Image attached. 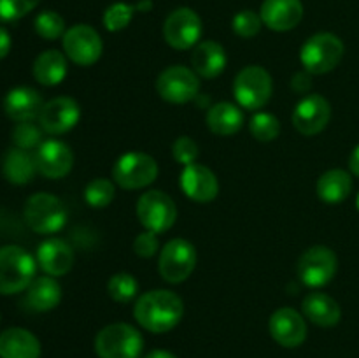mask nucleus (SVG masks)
I'll use <instances>...</instances> for the list:
<instances>
[{
  "mask_svg": "<svg viewBox=\"0 0 359 358\" xmlns=\"http://www.w3.org/2000/svg\"><path fill=\"white\" fill-rule=\"evenodd\" d=\"M182 314H184L182 298L168 290L147 291L140 295L133 307L137 323L153 333H165L177 326Z\"/></svg>",
  "mask_w": 359,
  "mask_h": 358,
  "instance_id": "obj_1",
  "label": "nucleus"
},
{
  "mask_svg": "<svg viewBox=\"0 0 359 358\" xmlns=\"http://www.w3.org/2000/svg\"><path fill=\"white\" fill-rule=\"evenodd\" d=\"M35 260L20 246L0 248V295H14L27 290L35 277Z\"/></svg>",
  "mask_w": 359,
  "mask_h": 358,
  "instance_id": "obj_2",
  "label": "nucleus"
},
{
  "mask_svg": "<svg viewBox=\"0 0 359 358\" xmlns=\"http://www.w3.org/2000/svg\"><path fill=\"white\" fill-rule=\"evenodd\" d=\"M142 347V336L128 323H112L95 337V351L100 358H139Z\"/></svg>",
  "mask_w": 359,
  "mask_h": 358,
  "instance_id": "obj_3",
  "label": "nucleus"
},
{
  "mask_svg": "<svg viewBox=\"0 0 359 358\" xmlns=\"http://www.w3.org/2000/svg\"><path fill=\"white\" fill-rule=\"evenodd\" d=\"M25 221L37 234H56L67 223L65 204L51 193H35L25 204Z\"/></svg>",
  "mask_w": 359,
  "mask_h": 358,
  "instance_id": "obj_4",
  "label": "nucleus"
},
{
  "mask_svg": "<svg viewBox=\"0 0 359 358\" xmlns=\"http://www.w3.org/2000/svg\"><path fill=\"white\" fill-rule=\"evenodd\" d=\"M344 56V42L337 35L321 32L302 46L300 60L309 74H326L335 69Z\"/></svg>",
  "mask_w": 359,
  "mask_h": 358,
  "instance_id": "obj_5",
  "label": "nucleus"
},
{
  "mask_svg": "<svg viewBox=\"0 0 359 358\" xmlns=\"http://www.w3.org/2000/svg\"><path fill=\"white\" fill-rule=\"evenodd\" d=\"M272 90V77L259 65L244 67L233 81V95L238 105L249 111H258L269 104Z\"/></svg>",
  "mask_w": 359,
  "mask_h": 358,
  "instance_id": "obj_6",
  "label": "nucleus"
},
{
  "mask_svg": "<svg viewBox=\"0 0 359 358\" xmlns=\"http://www.w3.org/2000/svg\"><path fill=\"white\" fill-rule=\"evenodd\" d=\"M158 178V164L153 157L140 151H130L112 167V179L125 190H139L149 186Z\"/></svg>",
  "mask_w": 359,
  "mask_h": 358,
  "instance_id": "obj_7",
  "label": "nucleus"
},
{
  "mask_svg": "<svg viewBox=\"0 0 359 358\" xmlns=\"http://www.w3.org/2000/svg\"><path fill=\"white\" fill-rule=\"evenodd\" d=\"M137 216L146 230L163 234L174 227L177 220V206L167 193L151 190L142 193L137 202Z\"/></svg>",
  "mask_w": 359,
  "mask_h": 358,
  "instance_id": "obj_8",
  "label": "nucleus"
},
{
  "mask_svg": "<svg viewBox=\"0 0 359 358\" xmlns=\"http://www.w3.org/2000/svg\"><path fill=\"white\" fill-rule=\"evenodd\" d=\"M195 267L196 249L186 239H172L161 249L158 269L167 283H182L191 276Z\"/></svg>",
  "mask_w": 359,
  "mask_h": 358,
  "instance_id": "obj_9",
  "label": "nucleus"
},
{
  "mask_svg": "<svg viewBox=\"0 0 359 358\" xmlns=\"http://www.w3.org/2000/svg\"><path fill=\"white\" fill-rule=\"evenodd\" d=\"M156 90L158 95L170 104H188L198 95L200 81L195 70L172 65L158 76Z\"/></svg>",
  "mask_w": 359,
  "mask_h": 358,
  "instance_id": "obj_10",
  "label": "nucleus"
},
{
  "mask_svg": "<svg viewBox=\"0 0 359 358\" xmlns=\"http://www.w3.org/2000/svg\"><path fill=\"white\" fill-rule=\"evenodd\" d=\"M65 56L79 67H90L98 62L104 51V44L95 28L90 25H74L63 35Z\"/></svg>",
  "mask_w": 359,
  "mask_h": 358,
  "instance_id": "obj_11",
  "label": "nucleus"
},
{
  "mask_svg": "<svg viewBox=\"0 0 359 358\" xmlns=\"http://www.w3.org/2000/svg\"><path fill=\"white\" fill-rule=\"evenodd\" d=\"M339 260L333 249L326 246H314L307 249L298 260V277L311 288H321L335 277Z\"/></svg>",
  "mask_w": 359,
  "mask_h": 358,
  "instance_id": "obj_12",
  "label": "nucleus"
},
{
  "mask_svg": "<svg viewBox=\"0 0 359 358\" xmlns=\"http://www.w3.org/2000/svg\"><path fill=\"white\" fill-rule=\"evenodd\" d=\"M163 37L174 49H191L202 37V20L189 7H179L165 20Z\"/></svg>",
  "mask_w": 359,
  "mask_h": 358,
  "instance_id": "obj_13",
  "label": "nucleus"
},
{
  "mask_svg": "<svg viewBox=\"0 0 359 358\" xmlns=\"http://www.w3.org/2000/svg\"><path fill=\"white\" fill-rule=\"evenodd\" d=\"M332 118V105L323 95H307L293 111V125L302 135H318Z\"/></svg>",
  "mask_w": 359,
  "mask_h": 358,
  "instance_id": "obj_14",
  "label": "nucleus"
},
{
  "mask_svg": "<svg viewBox=\"0 0 359 358\" xmlns=\"http://www.w3.org/2000/svg\"><path fill=\"white\" fill-rule=\"evenodd\" d=\"M81 118V107L74 98L56 97L46 102L39 114L41 128L49 135H62L70 132Z\"/></svg>",
  "mask_w": 359,
  "mask_h": 358,
  "instance_id": "obj_15",
  "label": "nucleus"
},
{
  "mask_svg": "<svg viewBox=\"0 0 359 358\" xmlns=\"http://www.w3.org/2000/svg\"><path fill=\"white\" fill-rule=\"evenodd\" d=\"M34 157L37 172H41L48 179H62L72 171L74 154L62 140H46L37 147Z\"/></svg>",
  "mask_w": 359,
  "mask_h": 358,
  "instance_id": "obj_16",
  "label": "nucleus"
},
{
  "mask_svg": "<svg viewBox=\"0 0 359 358\" xmlns=\"http://www.w3.org/2000/svg\"><path fill=\"white\" fill-rule=\"evenodd\" d=\"M273 340L284 347H298L307 339V323L298 311L280 307L272 314L269 323Z\"/></svg>",
  "mask_w": 359,
  "mask_h": 358,
  "instance_id": "obj_17",
  "label": "nucleus"
},
{
  "mask_svg": "<svg viewBox=\"0 0 359 358\" xmlns=\"http://www.w3.org/2000/svg\"><path fill=\"white\" fill-rule=\"evenodd\" d=\"M179 185H181L186 197L195 200V202H210L219 193V183H217L214 172L207 168L205 165L196 164V161L182 168Z\"/></svg>",
  "mask_w": 359,
  "mask_h": 358,
  "instance_id": "obj_18",
  "label": "nucleus"
},
{
  "mask_svg": "<svg viewBox=\"0 0 359 358\" xmlns=\"http://www.w3.org/2000/svg\"><path fill=\"white\" fill-rule=\"evenodd\" d=\"M259 16L270 30L287 32L302 21L304 6L300 0H265Z\"/></svg>",
  "mask_w": 359,
  "mask_h": 358,
  "instance_id": "obj_19",
  "label": "nucleus"
},
{
  "mask_svg": "<svg viewBox=\"0 0 359 358\" xmlns=\"http://www.w3.org/2000/svg\"><path fill=\"white\" fill-rule=\"evenodd\" d=\"M42 107H44V102H42L41 93L28 86L13 88L4 98V111L16 123L34 121L35 118H39Z\"/></svg>",
  "mask_w": 359,
  "mask_h": 358,
  "instance_id": "obj_20",
  "label": "nucleus"
},
{
  "mask_svg": "<svg viewBox=\"0 0 359 358\" xmlns=\"http://www.w3.org/2000/svg\"><path fill=\"white\" fill-rule=\"evenodd\" d=\"M37 263L48 276H65L74 265V251L62 239H46L37 249Z\"/></svg>",
  "mask_w": 359,
  "mask_h": 358,
  "instance_id": "obj_21",
  "label": "nucleus"
},
{
  "mask_svg": "<svg viewBox=\"0 0 359 358\" xmlns=\"http://www.w3.org/2000/svg\"><path fill=\"white\" fill-rule=\"evenodd\" d=\"M0 358H41V343L28 330L7 329L0 333Z\"/></svg>",
  "mask_w": 359,
  "mask_h": 358,
  "instance_id": "obj_22",
  "label": "nucleus"
},
{
  "mask_svg": "<svg viewBox=\"0 0 359 358\" xmlns=\"http://www.w3.org/2000/svg\"><path fill=\"white\" fill-rule=\"evenodd\" d=\"M191 65L198 76L214 79L226 67V51L216 41H203L196 44L191 55Z\"/></svg>",
  "mask_w": 359,
  "mask_h": 358,
  "instance_id": "obj_23",
  "label": "nucleus"
},
{
  "mask_svg": "<svg viewBox=\"0 0 359 358\" xmlns=\"http://www.w3.org/2000/svg\"><path fill=\"white\" fill-rule=\"evenodd\" d=\"M302 311L318 326H335L342 318L340 305L337 304L335 298L330 295L321 293V291H312L302 302Z\"/></svg>",
  "mask_w": 359,
  "mask_h": 358,
  "instance_id": "obj_24",
  "label": "nucleus"
},
{
  "mask_svg": "<svg viewBox=\"0 0 359 358\" xmlns=\"http://www.w3.org/2000/svg\"><path fill=\"white\" fill-rule=\"evenodd\" d=\"M60 300H62V286L53 276L35 277L30 286L27 288L25 304L32 311H51L60 304Z\"/></svg>",
  "mask_w": 359,
  "mask_h": 358,
  "instance_id": "obj_25",
  "label": "nucleus"
},
{
  "mask_svg": "<svg viewBox=\"0 0 359 358\" xmlns=\"http://www.w3.org/2000/svg\"><path fill=\"white\" fill-rule=\"evenodd\" d=\"M37 172L35 157L20 147H11L2 158V174L13 185H28Z\"/></svg>",
  "mask_w": 359,
  "mask_h": 358,
  "instance_id": "obj_26",
  "label": "nucleus"
},
{
  "mask_svg": "<svg viewBox=\"0 0 359 358\" xmlns=\"http://www.w3.org/2000/svg\"><path fill=\"white\" fill-rule=\"evenodd\" d=\"M242 125H244V112L231 102H219L207 112V126L216 135H233L242 128Z\"/></svg>",
  "mask_w": 359,
  "mask_h": 358,
  "instance_id": "obj_27",
  "label": "nucleus"
},
{
  "mask_svg": "<svg viewBox=\"0 0 359 358\" xmlns=\"http://www.w3.org/2000/svg\"><path fill=\"white\" fill-rule=\"evenodd\" d=\"M67 76V58L56 49L41 53L34 62V77L44 86H56Z\"/></svg>",
  "mask_w": 359,
  "mask_h": 358,
  "instance_id": "obj_28",
  "label": "nucleus"
},
{
  "mask_svg": "<svg viewBox=\"0 0 359 358\" xmlns=\"http://www.w3.org/2000/svg\"><path fill=\"white\" fill-rule=\"evenodd\" d=\"M316 190H318L319 199L325 200L326 204H339L349 197L353 190V179L349 172L342 168H333L319 178Z\"/></svg>",
  "mask_w": 359,
  "mask_h": 358,
  "instance_id": "obj_29",
  "label": "nucleus"
},
{
  "mask_svg": "<svg viewBox=\"0 0 359 358\" xmlns=\"http://www.w3.org/2000/svg\"><path fill=\"white\" fill-rule=\"evenodd\" d=\"M107 291L112 300H116L118 304H128L139 293V283L132 274L119 272L109 279Z\"/></svg>",
  "mask_w": 359,
  "mask_h": 358,
  "instance_id": "obj_30",
  "label": "nucleus"
},
{
  "mask_svg": "<svg viewBox=\"0 0 359 358\" xmlns=\"http://www.w3.org/2000/svg\"><path fill=\"white\" fill-rule=\"evenodd\" d=\"M114 193L116 190L111 179L97 178L88 183L86 190H84V199L91 207L102 209V207H107L114 200Z\"/></svg>",
  "mask_w": 359,
  "mask_h": 358,
  "instance_id": "obj_31",
  "label": "nucleus"
},
{
  "mask_svg": "<svg viewBox=\"0 0 359 358\" xmlns=\"http://www.w3.org/2000/svg\"><path fill=\"white\" fill-rule=\"evenodd\" d=\"M249 130H251L252 137L262 142H270L276 137H279L280 132V123L270 112H256L249 123Z\"/></svg>",
  "mask_w": 359,
  "mask_h": 358,
  "instance_id": "obj_32",
  "label": "nucleus"
},
{
  "mask_svg": "<svg viewBox=\"0 0 359 358\" xmlns=\"http://www.w3.org/2000/svg\"><path fill=\"white\" fill-rule=\"evenodd\" d=\"M35 32L46 41H55V39L65 35V21L55 11H44L35 18Z\"/></svg>",
  "mask_w": 359,
  "mask_h": 358,
  "instance_id": "obj_33",
  "label": "nucleus"
},
{
  "mask_svg": "<svg viewBox=\"0 0 359 358\" xmlns=\"http://www.w3.org/2000/svg\"><path fill=\"white\" fill-rule=\"evenodd\" d=\"M137 6H130L125 2H116L105 9L104 14V25L109 32H119L126 28L132 21L133 14H135Z\"/></svg>",
  "mask_w": 359,
  "mask_h": 358,
  "instance_id": "obj_34",
  "label": "nucleus"
},
{
  "mask_svg": "<svg viewBox=\"0 0 359 358\" xmlns=\"http://www.w3.org/2000/svg\"><path fill=\"white\" fill-rule=\"evenodd\" d=\"M13 142L20 150L30 151L42 144V128L34 121L18 123L13 130Z\"/></svg>",
  "mask_w": 359,
  "mask_h": 358,
  "instance_id": "obj_35",
  "label": "nucleus"
},
{
  "mask_svg": "<svg viewBox=\"0 0 359 358\" xmlns=\"http://www.w3.org/2000/svg\"><path fill=\"white\" fill-rule=\"evenodd\" d=\"M262 16L252 13V11H241L238 14H235L233 21H231L233 32L242 39H251L258 35L262 30Z\"/></svg>",
  "mask_w": 359,
  "mask_h": 358,
  "instance_id": "obj_36",
  "label": "nucleus"
},
{
  "mask_svg": "<svg viewBox=\"0 0 359 358\" xmlns=\"http://www.w3.org/2000/svg\"><path fill=\"white\" fill-rule=\"evenodd\" d=\"M41 0H0V21L11 23L27 16L39 6Z\"/></svg>",
  "mask_w": 359,
  "mask_h": 358,
  "instance_id": "obj_37",
  "label": "nucleus"
},
{
  "mask_svg": "<svg viewBox=\"0 0 359 358\" xmlns=\"http://www.w3.org/2000/svg\"><path fill=\"white\" fill-rule=\"evenodd\" d=\"M172 154H174L175 161L181 165H191L195 164L196 157H198V144L188 135H181L175 139L174 146H172Z\"/></svg>",
  "mask_w": 359,
  "mask_h": 358,
  "instance_id": "obj_38",
  "label": "nucleus"
},
{
  "mask_svg": "<svg viewBox=\"0 0 359 358\" xmlns=\"http://www.w3.org/2000/svg\"><path fill=\"white\" fill-rule=\"evenodd\" d=\"M133 249H135L137 255L142 256V258H151V256H154L158 253V249H160L158 234L149 230L139 234L135 237V241H133Z\"/></svg>",
  "mask_w": 359,
  "mask_h": 358,
  "instance_id": "obj_39",
  "label": "nucleus"
},
{
  "mask_svg": "<svg viewBox=\"0 0 359 358\" xmlns=\"http://www.w3.org/2000/svg\"><path fill=\"white\" fill-rule=\"evenodd\" d=\"M11 51V35L6 28L0 27V60L6 58Z\"/></svg>",
  "mask_w": 359,
  "mask_h": 358,
  "instance_id": "obj_40",
  "label": "nucleus"
},
{
  "mask_svg": "<svg viewBox=\"0 0 359 358\" xmlns=\"http://www.w3.org/2000/svg\"><path fill=\"white\" fill-rule=\"evenodd\" d=\"M349 168H351V172H353L354 175H358V178H359V144L356 147H354L353 154H351Z\"/></svg>",
  "mask_w": 359,
  "mask_h": 358,
  "instance_id": "obj_41",
  "label": "nucleus"
},
{
  "mask_svg": "<svg viewBox=\"0 0 359 358\" xmlns=\"http://www.w3.org/2000/svg\"><path fill=\"white\" fill-rule=\"evenodd\" d=\"M144 358H177L175 354H172L170 351H165V350H154L151 351L149 354H146Z\"/></svg>",
  "mask_w": 359,
  "mask_h": 358,
  "instance_id": "obj_42",
  "label": "nucleus"
},
{
  "mask_svg": "<svg viewBox=\"0 0 359 358\" xmlns=\"http://www.w3.org/2000/svg\"><path fill=\"white\" fill-rule=\"evenodd\" d=\"M358 209H359V195H358Z\"/></svg>",
  "mask_w": 359,
  "mask_h": 358,
  "instance_id": "obj_43",
  "label": "nucleus"
}]
</instances>
